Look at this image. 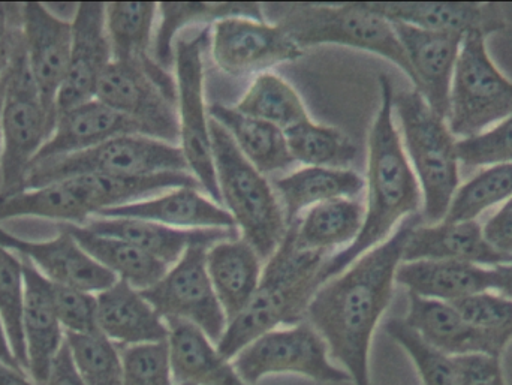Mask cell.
<instances>
[{
  "mask_svg": "<svg viewBox=\"0 0 512 385\" xmlns=\"http://www.w3.org/2000/svg\"><path fill=\"white\" fill-rule=\"evenodd\" d=\"M364 188L363 179L351 170L307 167L274 180L286 224H294L303 210L337 198H349Z\"/></svg>",
  "mask_w": 512,
  "mask_h": 385,
  "instance_id": "obj_30",
  "label": "cell"
},
{
  "mask_svg": "<svg viewBox=\"0 0 512 385\" xmlns=\"http://www.w3.org/2000/svg\"><path fill=\"white\" fill-rule=\"evenodd\" d=\"M24 291L23 261L0 246V318L5 324L15 359L23 371H29L23 330Z\"/></svg>",
  "mask_w": 512,
  "mask_h": 385,
  "instance_id": "obj_39",
  "label": "cell"
},
{
  "mask_svg": "<svg viewBox=\"0 0 512 385\" xmlns=\"http://www.w3.org/2000/svg\"><path fill=\"white\" fill-rule=\"evenodd\" d=\"M161 26L156 35V62L167 68L173 63V38L182 27L201 21L243 17L264 21V9L256 3H161Z\"/></svg>",
  "mask_w": 512,
  "mask_h": 385,
  "instance_id": "obj_35",
  "label": "cell"
},
{
  "mask_svg": "<svg viewBox=\"0 0 512 385\" xmlns=\"http://www.w3.org/2000/svg\"><path fill=\"white\" fill-rule=\"evenodd\" d=\"M414 72L415 90L429 107L447 120L451 84L465 35L433 32L393 23Z\"/></svg>",
  "mask_w": 512,
  "mask_h": 385,
  "instance_id": "obj_18",
  "label": "cell"
},
{
  "mask_svg": "<svg viewBox=\"0 0 512 385\" xmlns=\"http://www.w3.org/2000/svg\"><path fill=\"white\" fill-rule=\"evenodd\" d=\"M84 228L101 236L114 237L137 246L165 266H173L189 248H212L227 240L239 239L237 228H204L177 230L158 222L131 218H101L95 216Z\"/></svg>",
  "mask_w": 512,
  "mask_h": 385,
  "instance_id": "obj_19",
  "label": "cell"
},
{
  "mask_svg": "<svg viewBox=\"0 0 512 385\" xmlns=\"http://www.w3.org/2000/svg\"><path fill=\"white\" fill-rule=\"evenodd\" d=\"M0 362L11 366L14 369H21L20 363L15 359L14 351H12L11 342H9L8 333H6L5 324L0 318Z\"/></svg>",
  "mask_w": 512,
  "mask_h": 385,
  "instance_id": "obj_51",
  "label": "cell"
},
{
  "mask_svg": "<svg viewBox=\"0 0 512 385\" xmlns=\"http://www.w3.org/2000/svg\"><path fill=\"white\" fill-rule=\"evenodd\" d=\"M210 119L231 135L240 152L259 173H276L294 164L285 132L277 126L219 104L210 107Z\"/></svg>",
  "mask_w": 512,
  "mask_h": 385,
  "instance_id": "obj_31",
  "label": "cell"
},
{
  "mask_svg": "<svg viewBox=\"0 0 512 385\" xmlns=\"http://www.w3.org/2000/svg\"><path fill=\"white\" fill-rule=\"evenodd\" d=\"M20 38V5L0 6V80L8 72Z\"/></svg>",
  "mask_w": 512,
  "mask_h": 385,
  "instance_id": "obj_47",
  "label": "cell"
},
{
  "mask_svg": "<svg viewBox=\"0 0 512 385\" xmlns=\"http://www.w3.org/2000/svg\"><path fill=\"white\" fill-rule=\"evenodd\" d=\"M236 110L271 123L282 131L309 119L298 93L285 80L270 72L256 78Z\"/></svg>",
  "mask_w": 512,
  "mask_h": 385,
  "instance_id": "obj_37",
  "label": "cell"
},
{
  "mask_svg": "<svg viewBox=\"0 0 512 385\" xmlns=\"http://www.w3.org/2000/svg\"><path fill=\"white\" fill-rule=\"evenodd\" d=\"M54 125L56 120L45 110L30 72L21 36L6 72L5 93L0 111V197L23 191L27 173L39 150L50 140Z\"/></svg>",
  "mask_w": 512,
  "mask_h": 385,
  "instance_id": "obj_7",
  "label": "cell"
},
{
  "mask_svg": "<svg viewBox=\"0 0 512 385\" xmlns=\"http://www.w3.org/2000/svg\"><path fill=\"white\" fill-rule=\"evenodd\" d=\"M210 140L222 201L261 261L270 260L288 224L276 192L245 158L231 135L210 119Z\"/></svg>",
  "mask_w": 512,
  "mask_h": 385,
  "instance_id": "obj_5",
  "label": "cell"
},
{
  "mask_svg": "<svg viewBox=\"0 0 512 385\" xmlns=\"http://www.w3.org/2000/svg\"><path fill=\"white\" fill-rule=\"evenodd\" d=\"M327 255L303 251L295 245L294 224L262 270L261 281L251 302L230 321L218 342V351L227 360L249 344L279 326H295L304 321L307 306L322 287L319 273Z\"/></svg>",
  "mask_w": 512,
  "mask_h": 385,
  "instance_id": "obj_3",
  "label": "cell"
},
{
  "mask_svg": "<svg viewBox=\"0 0 512 385\" xmlns=\"http://www.w3.org/2000/svg\"><path fill=\"white\" fill-rule=\"evenodd\" d=\"M451 260L475 266L512 264V257L495 251L487 243L478 221L447 222L415 227L406 243L403 261Z\"/></svg>",
  "mask_w": 512,
  "mask_h": 385,
  "instance_id": "obj_21",
  "label": "cell"
},
{
  "mask_svg": "<svg viewBox=\"0 0 512 385\" xmlns=\"http://www.w3.org/2000/svg\"><path fill=\"white\" fill-rule=\"evenodd\" d=\"M188 170L180 147L146 135H123L84 152L35 162L27 173L23 191L83 174L155 176Z\"/></svg>",
  "mask_w": 512,
  "mask_h": 385,
  "instance_id": "obj_8",
  "label": "cell"
},
{
  "mask_svg": "<svg viewBox=\"0 0 512 385\" xmlns=\"http://www.w3.org/2000/svg\"><path fill=\"white\" fill-rule=\"evenodd\" d=\"M207 251L189 248L161 281L140 293L162 320L188 321L218 345L228 321L207 272Z\"/></svg>",
  "mask_w": 512,
  "mask_h": 385,
  "instance_id": "obj_12",
  "label": "cell"
},
{
  "mask_svg": "<svg viewBox=\"0 0 512 385\" xmlns=\"http://www.w3.org/2000/svg\"><path fill=\"white\" fill-rule=\"evenodd\" d=\"M381 107L369 135L367 206L363 227L354 243L325 260L322 285L345 272L361 255L387 240L388 234L423 203L420 183L394 125V87L388 75H379Z\"/></svg>",
  "mask_w": 512,
  "mask_h": 385,
  "instance_id": "obj_2",
  "label": "cell"
},
{
  "mask_svg": "<svg viewBox=\"0 0 512 385\" xmlns=\"http://www.w3.org/2000/svg\"><path fill=\"white\" fill-rule=\"evenodd\" d=\"M486 38L469 33L460 48L447 116L454 137L481 134L512 114V81L493 62Z\"/></svg>",
  "mask_w": 512,
  "mask_h": 385,
  "instance_id": "obj_9",
  "label": "cell"
},
{
  "mask_svg": "<svg viewBox=\"0 0 512 385\" xmlns=\"http://www.w3.org/2000/svg\"><path fill=\"white\" fill-rule=\"evenodd\" d=\"M173 378L179 385H248L209 336L194 324L168 320Z\"/></svg>",
  "mask_w": 512,
  "mask_h": 385,
  "instance_id": "obj_26",
  "label": "cell"
},
{
  "mask_svg": "<svg viewBox=\"0 0 512 385\" xmlns=\"http://www.w3.org/2000/svg\"><path fill=\"white\" fill-rule=\"evenodd\" d=\"M101 218H131L158 222L167 227L237 228L228 210L203 197L197 188H177L152 200L138 201L99 213Z\"/></svg>",
  "mask_w": 512,
  "mask_h": 385,
  "instance_id": "obj_28",
  "label": "cell"
},
{
  "mask_svg": "<svg viewBox=\"0 0 512 385\" xmlns=\"http://www.w3.org/2000/svg\"><path fill=\"white\" fill-rule=\"evenodd\" d=\"M98 329L110 341L131 345L168 341L167 323L144 299L140 291L125 281L96 294Z\"/></svg>",
  "mask_w": 512,
  "mask_h": 385,
  "instance_id": "obj_24",
  "label": "cell"
},
{
  "mask_svg": "<svg viewBox=\"0 0 512 385\" xmlns=\"http://www.w3.org/2000/svg\"><path fill=\"white\" fill-rule=\"evenodd\" d=\"M462 385H507L501 357L468 354L453 357Z\"/></svg>",
  "mask_w": 512,
  "mask_h": 385,
  "instance_id": "obj_46",
  "label": "cell"
},
{
  "mask_svg": "<svg viewBox=\"0 0 512 385\" xmlns=\"http://www.w3.org/2000/svg\"><path fill=\"white\" fill-rule=\"evenodd\" d=\"M24 50L33 80L47 113L57 119V98L71 60L72 23L42 3L20 5Z\"/></svg>",
  "mask_w": 512,
  "mask_h": 385,
  "instance_id": "obj_14",
  "label": "cell"
},
{
  "mask_svg": "<svg viewBox=\"0 0 512 385\" xmlns=\"http://www.w3.org/2000/svg\"><path fill=\"white\" fill-rule=\"evenodd\" d=\"M123 135H144V131L125 114L92 99L57 114L53 134L33 164L84 152Z\"/></svg>",
  "mask_w": 512,
  "mask_h": 385,
  "instance_id": "obj_20",
  "label": "cell"
},
{
  "mask_svg": "<svg viewBox=\"0 0 512 385\" xmlns=\"http://www.w3.org/2000/svg\"><path fill=\"white\" fill-rule=\"evenodd\" d=\"M364 209L349 198L325 201L294 222L295 245L303 251L322 252L351 245L363 227Z\"/></svg>",
  "mask_w": 512,
  "mask_h": 385,
  "instance_id": "obj_33",
  "label": "cell"
},
{
  "mask_svg": "<svg viewBox=\"0 0 512 385\" xmlns=\"http://www.w3.org/2000/svg\"><path fill=\"white\" fill-rule=\"evenodd\" d=\"M156 3H107L105 27L110 39L111 54L116 62L149 65Z\"/></svg>",
  "mask_w": 512,
  "mask_h": 385,
  "instance_id": "obj_34",
  "label": "cell"
},
{
  "mask_svg": "<svg viewBox=\"0 0 512 385\" xmlns=\"http://www.w3.org/2000/svg\"><path fill=\"white\" fill-rule=\"evenodd\" d=\"M95 99L143 128L144 135L171 144L180 138L174 104L138 63L111 60L99 80Z\"/></svg>",
  "mask_w": 512,
  "mask_h": 385,
  "instance_id": "obj_13",
  "label": "cell"
},
{
  "mask_svg": "<svg viewBox=\"0 0 512 385\" xmlns=\"http://www.w3.org/2000/svg\"><path fill=\"white\" fill-rule=\"evenodd\" d=\"M385 332L411 357L423 385H462L453 357L427 345L403 318L388 321Z\"/></svg>",
  "mask_w": 512,
  "mask_h": 385,
  "instance_id": "obj_41",
  "label": "cell"
},
{
  "mask_svg": "<svg viewBox=\"0 0 512 385\" xmlns=\"http://www.w3.org/2000/svg\"><path fill=\"white\" fill-rule=\"evenodd\" d=\"M370 11L391 23L408 24L433 32L489 33L504 29L502 12L496 5L480 3H366Z\"/></svg>",
  "mask_w": 512,
  "mask_h": 385,
  "instance_id": "obj_25",
  "label": "cell"
},
{
  "mask_svg": "<svg viewBox=\"0 0 512 385\" xmlns=\"http://www.w3.org/2000/svg\"><path fill=\"white\" fill-rule=\"evenodd\" d=\"M65 339L86 385H125L120 351L104 333L65 332Z\"/></svg>",
  "mask_w": 512,
  "mask_h": 385,
  "instance_id": "obj_40",
  "label": "cell"
},
{
  "mask_svg": "<svg viewBox=\"0 0 512 385\" xmlns=\"http://www.w3.org/2000/svg\"><path fill=\"white\" fill-rule=\"evenodd\" d=\"M462 317L478 332L486 335L499 351L512 341V299L484 291L453 303Z\"/></svg>",
  "mask_w": 512,
  "mask_h": 385,
  "instance_id": "obj_42",
  "label": "cell"
},
{
  "mask_svg": "<svg viewBox=\"0 0 512 385\" xmlns=\"http://www.w3.org/2000/svg\"><path fill=\"white\" fill-rule=\"evenodd\" d=\"M406 324L430 347L448 357L490 354L502 357L501 351L483 333L462 317L453 303L409 294Z\"/></svg>",
  "mask_w": 512,
  "mask_h": 385,
  "instance_id": "obj_22",
  "label": "cell"
},
{
  "mask_svg": "<svg viewBox=\"0 0 512 385\" xmlns=\"http://www.w3.org/2000/svg\"><path fill=\"white\" fill-rule=\"evenodd\" d=\"M0 6H2V3H0Z\"/></svg>",
  "mask_w": 512,
  "mask_h": 385,
  "instance_id": "obj_54",
  "label": "cell"
},
{
  "mask_svg": "<svg viewBox=\"0 0 512 385\" xmlns=\"http://www.w3.org/2000/svg\"><path fill=\"white\" fill-rule=\"evenodd\" d=\"M457 156L465 167L512 164V114L481 134L459 138Z\"/></svg>",
  "mask_w": 512,
  "mask_h": 385,
  "instance_id": "obj_44",
  "label": "cell"
},
{
  "mask_svg": "<svg viewBox=\"0 0 512 385\" xmlns=\"http://www.w3.org/2000/svg\"><path fill=\"white\" fill-rule=\"evenodd\" d=\"M212 51L216 65L237 77L303 56L282 27L243 17L216 21Z\"/></svg>",
  "mask_w": 512,
  "mask_h": 385,
  "instance_id": "obj_15",
  "label": "cell"
},
{
  "mask_svg": "<svg viewBox=\"0 0 512 385\" xmlns=\"http://www.w3.org/2000/svg\"><path fill=\"white\" fill-rule=\"evenodd\" d=\"M207 30L194 39H180L174 50L177 72V102L180 108V141L189 171L194 173L204 191L222 203L216 180L215 162L210 140V119L204 101L203 48Z\"/></svg>",
  "mask_w": 512,
  "mask_h": 385,
  "instance_id": "obj_11",
  "label": "cell"
},
{
  "mask_svg": "<svg viewBox=\"0 0 512 385\" xmlns=\"http://www.w3.org/2000/svg\"><path fill=\"white\" fill-rule=\"evenodd\" d=\"M45 385H86L77 365H75L71 348L66 339L51 363L50 374H48Z\"/></svg>",
  "mask_w": 512,
  "mask_h": 385,
  "instance_id": "obj_49",
  "label": "cell"
},
{
  "mask_svg": "<svg viewBox=\"0 0 512 385\" xmlns=\"http://www.w3.org/2000/svg\"><path fill=\"white\" fill-rule=\"evenodd\" d=\"M396 282L409 294L456 303L474 294L493 291V269L451 260L403 261Z\"/></svg>",
  "mask_w": 512,
  "mask_h": 385,
  "instance_id": "obj_27",
  "label": "cell"
},
{
  "mask_svg": "<svg viewBox=\"0 0 512 385\" xmlns=\"http://www.w3.org/2000/svg\"><path fill=\"white\" fill-rule=\"evenodd\" d=\"M71 23V60L57 98V114L95 99L99 80L113 60L105 27V3H80Z\"/></svg>",
  "mask_w": 512,
  "mask_h": 385,
  "instance_id": "obj_17",
  "label": "cell"
},
{
  "mask_svg": "<svg viewBox=\"0 0 512 385\" xmlns=\"http://www.w3.org/2000/svg\"><path fill=\"white\" fill-rule=\"evenodd\" d=\"M483 234L495 251L512 257V198L487 219L483 225Z\"/></svg>",
  "mask_w": 512,
  "mask_h": 385,
  "instance_id": "obj_48",
  "label": "cell"
},
{
  "mask_svg": "<svg viewBox=\"0 0 512 385\" xmlns=\"http://www.w3.org/2000/svg\"><path fill=\"white\" fill-rule=\"evenodd\" d=\"M207 272L228 323L251 302L261 281V258L246 240H227L207 251Z\"/></svg>",
  "mask_w": 512,
  "mask_h": 385,
  "instance_id": "obj_29",
  "label": "cell"
},
{
  "mask_svg": "<svg viewBox=\"0 0 512 385\" xmlns=\"http://www.w3.org/2000/svg\"><path fill=\"white\" fill-rule=\"evenodd\" d=\"M0 385H36L27 380L26 375L20 369L11 368L0 362Z\"/></svg>",
  "mask_w": 512,
  "mask_h": 385,
  "instance_id": "obj_52",
  "label": "cell"
},
{
  "mask_svg": "<svg viewBox=\"0 0 512 385\" xmlns=\"http://www.w3.org/2000/svg\"><path fill=\"white\" fill-rule=\"evenodd\" d=\"M393 108L402 126L403 147L420 183L424 218L430 225L438 224L460 186L456 137L418 90L394 93Z\"/></svg>",
  "mask_w": 512,
  "mask_h": 385,
  "instance_id": "obj_6",
  "label": "cell"
},
{
  "mask_svg": "<svg viewBox=\"0 0 512 385\" xmlns=\"http://www.w3.org/2000/svg\"><path fill=\"white\" fill-rule=\"evenodd\" d=\"M234 369L248 385L268 375L295 374L316 383H349L351 377L331 363L327 344L306 321L265 333L240 351Z\"/></svg>",
  "mask_w": 512,
  "mask_h": 385,
  "instance_id": "obj_10",
  "label": "cell"
},
{
  "mask_svg": "<svg viewBox=\"0 0 512 385\" xmlns=\"http://www.w3.org/2000/svg\"><path fill=\"white\" fill-rule=\"evenodd\" d=\"M493 291L512 299V264L493 267Z\"/></svg>",
  "mask_w": 512,
  "mask_h": 385,
  "instance_id": "obj_50",
  "label": "cell"
},
{
  "mask_svg": "<svg viewBox=\"0 0 512 385\" xmlns=\"http://www.w3.org/2000/svg\"><path fill=\"white\" fill-rule=\"evenodd\" d=\"M262 9L301 50L312 45L339 44L369 51L399 66L414 83L411 63L393 23L370 11L366 3H271L262 5Z\"/></svg>",
  "mask_w": 512,
  "mask_h": 385,
  "instance_id": "obj_4",
  "label": "cell"
},
{
  "mask_svg": "<svg viewBox=\"0 0 512 385\" xmlns=\"http://www.w3.org/2000/svg\"><path fill=\"white\" fill-rule=\"evenodd\" d=\"M6 74L0 80V111H2L3 93H5ZM0 156H2V135H0Z\"/></svg>",
  "mask_w": 512,
  "mask_h": 385,
  "instance_id": "obj_53",
  "label": "cell"
},
{
  "mask_svg": "<svg viewBox=\"0 0 512 385\" xmlns=\"http://www.w3.org/2000/svg\"><path fill=\"white\" fill-rule=\"evenodd\" d=\"M283 132L294 161L307 167L346 170L358 155L357 146L343 132L310 119Z\"/></svg>",
  "mask_w": 512,
  "mask_h": 385,
  "instance_id": "obj_36",
  "label": "cell"
},
{
  "mask_svg": "<svg viewBox=\"0 0 512 385\" xmlns=\"http://www.w3.org/2000/svg\"><path fill=\"white\" fill-rule=\"evenodd\" d=\"M125 385H174L168 341L131 345L120 351Z\"/></svg>",
  "mask_w": 512,
  "mask_h": 385,
  "instance_id": "obj_43",
  "label": "cell"
},
{
  "mask_svg": "<svg viewBox=\"0 0 512 385\" xmlns=\"http://www.w3.org/2000/svg\"><path fill=\"white\" fill-rule=\"evenodd\" d=\"M512 198V164L493 165L459 186L444 221H477L486 210Z\"/></svg>",
  "mask_w": 512,
  "mask_h": 385,
  "instance_id": "obj_38",
  "label": "cell"
},
{
  "mask_svg": "<svg viewBox=\"0 0 512 385\" xmlns=\"http://www.w3.org/2000/svg\"><path fill=\"white\" fill-rule=\"evenodd\" d=\"M51 299L66 332L80 335L99 332L95 294L51 282Z\"/></svg>",
  "mask_w": 512,
  "mask_h": 385,
  "instance_id": "obj_45",
  "label": "cell"
},
{
  "mask_svg": "<svg viewBox=\"0 0 512 385\" xmlns=\"http://www.w3.org/2000/svg\"><path fill=\"white\" fill-rule=\"evenodd\" d=\"M68 231L78 245L105 269L128 282L138 291L153 287L168 272V266L141 251L137 246L114 237L101 236L77 225H60Z\"/></svg>",
  "mask_w": 512,
  "mask_h": 385,
  "instance_id": "obj_32",
  "label": "cell"
},
{
  "mask_svg": "<svg viewBox=\"0 0 512 385\" xmlns=\"http://www.w3.org/2000/svg\"><path fill=\"white\" fill-rule=\"evenodd\" d=\"M417 225V218L406 219L390 239L325 282L307 306L304 321L324 339L330 359L342 365L355 385H370L373 333L390 306L397 269Z\"/></svg>",
  "mask_w": 512,
  "mask_h": 385,
  "instance_id": "obj_1",
  "label": "cell"
},
{
  "mask_svg": "<svg viewBox=\"0 0 512 385\" xmlns=\"http://www.w3.org/2000/svg\"><path fill=\"white\" fill-rule=\"evenodd\" d=\"M0 246L32 264L53 284L99 294L113 287L119 279L110 270L96 263L77 240L60 228L59 236L45 242L21 239L0 227Z\"/></svg>",
  "mask_w": 512,
  "mask_h": 385,
  "instance_id": "obj_16",
  "label": "cell"
},
{
  "mask_svg": "<svg viewBox=\"0 0 512 385\" xmlns=\"http://www.w3.org/2000/svg\"><path fill=\"white\" fill-rule=\"evenodd\" d=\"M23 261L24 311L23 330L26 339L29 372L36 385H45L51 363L65 342L62 324L51 299V282L32 264Z\"/></svg>",
  "mask_w": 512,
  "mask_h": 385,
  "instance_id": "obj_23",
  "label": "cell"
}]
</instances>
